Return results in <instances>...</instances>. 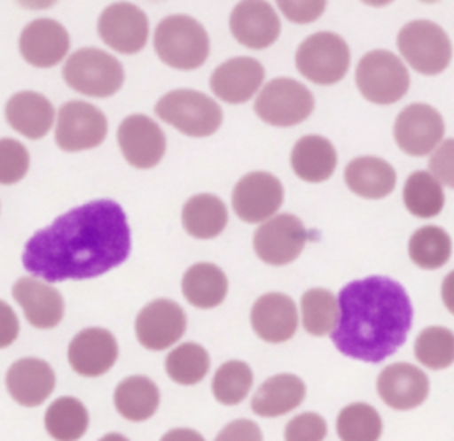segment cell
I'll use <instances>...</instances> for the list:
<instances>
[{
  "instance_id": "cell-1",
  "label": "cell",
  "mask_w": 454,
  "mask_h": 441,
  "mask_svg": "<svg viewBox=\"0 0 454 441\" xmlns=\"http://www.w3.org/2000/svg\"><path fill=\"white\" fill-rule=\"evenodd\" d=\"M131 250L124 209L110 198L78 205L37 230L21 253L23 267L48 283L89 280L122 264Z\"/></svg>"
},
{
  "instance_id": "cell-2",
  "label": "cell",
  "mask_w": 454,
  "mask_h": 441,
  "mask_svg": "<svg viewBox=\"0 0 454 441\" xmlns=\"http://www.w3.org/2000/svg\"><path fill=\"white\" fill-rule=\"evenodd\" d=\"M411 321L413 308L404 287L372 275L340 289L332 342L348 358L380 363L404 344Z\"/></svg>"
},
{
  "instance_id": "cell-3",
  "label": "cell",
  "mask_w": 454,
  "mask_h": 441,
  "mask_svg": "<svg viewBox=\"0 0 454 441\" xmlns=\"http://www.w3.org/2000/svg\"><path fill=\"white\" fill-rule=\"evenodd\" d=\"M154 50L160 60L174 69H197L209 55L206 28L188 14H170L154 30Z\"/></svg>"
},
{
  "instance_id": "cell-4",
  "label": "cell",
  "mask_w": 454,
  "mask_h": 441,
  "mask_svg": "<svg viewBox=\"0 0 454 441\" xmlns=\"http://www.w3.org/2000/svg\"><path fill=\"white\" fill-rule=\"evenodd\" d=\"M154 112L161 120L192 138H204L216 133L223 120L218 103L193 89L167 92L158 99Z\"/></svg>"
},
{
  "instance_id": "cell-5",
  "label": "cell",
  "mask_w": 454,
  "mask_h": 441,
  "mask_svg": "<svg viewBox=\"0 0 454 441\" xmlns=\"http://www.w3.org/2000/svg\"><path fill=\"white\" fill-rule=\"evenodd\" d=\"M64 81L76 92L90 97L114 96L124 83L122 64L99 48H80L62 67Z\"/></svg>"
},
{
  "instance_id": "cell-6",
  "label": "cell",
  "mask_w": 454,
  "mask_h": 441,
  "mask_svg": "<svg viewBox=\"0 0 454 441\" xmlns=\"http://www.w3.org/2000/svg\"><path fill=\"white\" fill-rule=\"evenodd\" d=\"M355 81L358 92L369 103L394 104L406 96L410 73L395 53L372 50L358 60Z\"/></svg>"
},
{
  "instance_id": "cell-7",
  "label": "cell",
  "mask_w": 454,
  "mask_h": 441,
  "mask_svg": "<svg viewBox=\"0 0 454 441\" xmlns=\"http://www.w3.org/2000/svg\"><path fill=\"white\" fill-rule=\"evenodd\" d=\"M397 48L403 58L426 76L440 74L452 58V44L447 32L429 19H413L403 25L397 34Z\"/></svg>"
},
{
  "instance_id": "cell-8",
  "label": "cell",
  "mask_w": 454,
  "mask_h": 441,
  "mask_svg": "<svg viewBox=\"0 0 454 441\" xmlns=\"http://www.w3.org/2000/svg\"><path fill=\"white\" fill-rule=\"evenodd\" d=\"M349 46L335 32H316L301 41L294 53L298 73L312 83L333 85L349 69Z\"/></svg>"
},
{
  "instance_id": "cell-9",
  "label": "cell",
  "mask_w": 454,
  "mask_h": 441,
  "mask_svg": "<svg viewBox=\"0 0 454 441\" xmlns=\"http://www.w3.org/2000/svg\"><path fill=\"white\" fill-rule=\"evenodd\" d=\"M254 110L266 124L280 128L296 126L312 113L314 96L294 78L278 76L262 87L255 99Z\"/></svg>"
},
{
  "instance_id": "cell-10",
  "label": "cell",
  "mask_w": 454,
  "mask_h": 441,
  "mask_svg": "<svg viewBox=\"0 0 454 441\" xmlns=\"http://www.w3.org/2000/svg\"><path fill=\"white\" fill-rule=\"evenodd\" d=\"M108 122L105 113L85 101H67L59 108L55 142L66 152L94 149L106 138Z\"/></svg>"
},
{
  "instance_id": "cell-11",
  "label": "cell",
  "mask_w": 454,
  "mask_h": 441,
  "mask_svg": "<svg viewBox=\"0 0 454 441\" xmlns=\"http://www.w3.org/2000/svg\"><path fill=\"white\" fill-rule=\"evenodd\" d=\"M445 133L442 113L427 103L404 106L394 122V140L397 147L415 158L433 154Z\"/></svg>"
},
{
  "instance_id": "cell-12",
  "label": "cell",
  "mask_w": 454,
  "mask_h": 441,
  "mask_svg": "<svg viewBox=\"0 0 454 441\" xmlns=\"http://www.w3.org/2000/svg\"><path fill=\"white\" fill-rule=\"evenodd\" d=\"M307 243V230L294 214H275L261 223L254 234L255 255L270 266H286L296 260Z\"/></svg>"
},
{
  "instance_id": "cell-13",
  "label": "cell",
  "mask_w": 454,
  "mask_h": 441,
  "mask_svg": "<svg viewBox=\"0 0 454 441\" xmlns=\"http://www.w3.org/2000/svg\"><path fill=\"white\" fill-rule=\"evenodd\" d=\"M284 202V186L270 172H250L232 190V209L247 223H264Z\"/></svg>"
},
{
  "instance_id": "cell-14",
  "label": "cell",
  "mask_w": 454,
  "mask_h": 441,
  "mask_svg": "<svg viewBox=\"0 0 454 441\" xmlns=\"http://www.w3.org/2000/svg\"><path fill=\"white\" fill-rule=\"evenodd\" d=\"M98 34L112 50L133 55L147 43L149 21L140 7L129 2H117L99 14Z\"/></svg>"
},
{
  "instance_id": "cell-15",
  "label": "cell",
  "mask_w": 454,
  "mask_h": 441,
  "mask_svg": "<svg viewBox=\"0 0 454 441\" xmlns=\"http://www.w3.org/2000/svg\"><path fill=\"white\" fill-rule=\"evenodd\" d=\"M186 329V313L172 299L149 301L135 319V335L142 347L163 351L174 345Z\"/></svg>"
},
{
  "instance_id": "cell-16",
  "label": "cell",
  "mask_w": 454,
  "mask_h": 441,
  "mask_svg": "<svg viewBox=\"0 0 454 441\" xmlns=\"http://www.w3.org/2000/svg\"><path fill=\"white\" fill-rule=\"evenodd\" d=\"M117 143L124 159L135 168H153L165 154V133L142 113L128 115L117 128Z\"/></svg>"
},
{
  "instance_id": "cell-17",
  "label": "cell",
  "mask_w": 454,
  "mask_h": 441,
  "mask_svg": "<svg viewBox=\"0 0 454 441\" xmlns=\"http://www.w3.org/2000/svg\"><path fill=\"white\" fill-rule=\"evenodd\" d=\"M376 391L383 404L395 411H410L422 406L429 395V377L411 363L387 365L376 379Z\"/></svg>"
},
{
  "instance_id": "cell-18",
  "label": "cell",
  "mask_w": 454,
  "mask_h": 441,
  "mask_svg": "<svg viewBox=\"0 0 454 441\" xmlns=\"http://www.w3.org/2000/svg\"><path fill=\"white\" fill-rule=\"evenodd\" d=\"M119 345L112 331L105 328H85L78 331L67 347L71 368L83 377H99L117 361Z\"/></svg>"
},
{
  "instance_id": "cell-19",
  "label": "cell",
  "mask_w": 454,
  "mask_h": 441,
  "mask_svg": "<svg viewBox=\"0 0 454 441\" xmlns=\"http://www.w3.org/2000/svg\"><path fill=\"white\" fill-rule=\"evenodd\" d=\"M229 28L239 44L252 50H262L278 39L280 19L268 2H239L231 12Z\"/></svg>"
},
{
  "instance_id": "cell-20",
  "label": "cell",
  "mask_w": 454,
  "mask_h": 441,
  "mask_svg": "<svg viewBox=\"0 0 454 441\" xmlns=\"http://www.w3.org/2000/svg\"><path fill=\"white\" fill-rule=\"evenodd\" d=\"M250 324L261 340L282 344L291 340L298 329V308L287 294L268 292L252 305Z\"/></svg>"
},
{
  "instance_id": "cell-21",
  "label": "cell",
  "mask_w": 454,
  "mask_h": 441,
  "mask_svg": "<svg viewBox=\"0 0 454 441\" xmlns=\"http://www.w3.org/2000/svg\"><path fill=\"white\" fill-rule=\"evenodd\" d=\"M18 46L23 60L30 66L53 67L69 50V34L59 21L39 18L21 30Z\"/></svg>"
},
{
  "instance_id": "cell-22",
  "label": "cell",
  "mask_w": 454,
  "mask_h": 441,
  "mask_svg": "<svg viewBox=\"0 0 454 441\" xmlns=\"http://www.w3.org/2000/svg\"><path fill=\"white\" fill-rule=\"evenodd\" d=\"M264 81V67L252 57H234L220 64L211 78L209 87L216 97L231 104L247 103L255 96Z\"/></svg>"
},
{
  "instance_id": "cell-23",
  "label": "cell",
  "mask_w": 454,
  "mask_h": 441,
  "mask_svg": "<svg viewBox=\"0 0 454 441\" xmlns=\"http://www.w3.org/2000/svg\"><path fill=\"white\" fill-rule=\"evenodd\" d=\"M5 388L14 402L23 407H37L55 390V372L41 358L16 360L5 374Z\"/></svg>"
},
{
  "instance_id": "cell-24",
  "label": "cell",
  "mask_w": 454,
  "mask_h": 441,
  "mask_svg": "<svg viewBox=\"0 0 454 441\" xmlns=\"http://www.w3.org/2000/svg\"><path fill=\"white\" fill-rule=\"evenodd\" d=\"M12 296L21 306L25 319L37 329H51L64 317V299L48 282L37 278H20L12 285Z\"/></svg>"
},
{
  "instance_id": "cell-25",
  "label": "cell",
  "mask_w": 454,
  "mask_h": 441,
  "mask_svg": "<svg viewBox=\"0 0 454 441\" xmlns=\"http://www.w3.org/2000/svg\"><path fill=\"white\" fill-rule=\"evenodd\" d=\"M307 386L296 374H275L254 393L250 407L257 416L277 418L294 411L305 398Z\"/></svg>"
},
{
  "instance_id": "cell-26",
  "label": "cell",
  "mask_w": 454,
  "mask_h": 441,
  "mask_svg": "<svg viewBox=\"0 0 454 441\" xmlns=\"http://www.w3.org/2000/svg\"><path fill=\"white\" fill-rule=\"evenodd\" d=\"M53 117L51 101L34 90L16 92L5 104V119L11 128L30 140L43 138L53 126Z\"/></svg>"
},
{
  "instance_id": "cell-27",
  "label": "cell",
  "mask_w": 454,
  "mask_h": 441,
  "mask_svg": "<svg viewBox=\"0 0 454 441\" xmlns=\"http://www.w3.org/2000/svg\"><path fill=\"white\" fill-rule=\"evenodd\" d=\"M344 181L355 195L378 200L394 191L397 175L394 166L383 158L358 156L346 165Z\"/></svg>"
},
{
  "instance_id": "cell-28",
  "label": "cell",
  "mask_w": 454,
  "mask_h": 441,
  "mask_svg": "<svg viewBox=\"0 0 454 441\" xmlns=\"http://www.w3.org/2000/svg\"><path fill=\"white\" fill-rule=\"evenodd\" d=\"M337 166L333 143L321 135H305L296 140L291 151V168L305 182H323L332 177Z\"/></svg>"
},
{
  "instance_id": "cell-29",
  "label": "cell",
  "mask_w": 454,
  "mask_h": 441,
  "mask_svg": "<svg viewBox=\"0 0 454 441\" xmlns=\"http://www.w3.org/2000/svg\"><path fill=\"white\" fill-rule=\"evenodd\" d=\"M227 276L211 262H197L186 269L181 282L184 299L195 308H215L227 296Z\"/></svg>"
},
{
  "instance_id": "cell-30",
  "label": "cell",
  "mask_w": 454,
  "mask_h": 441,
  "mask_svg": "<svg viewBox=\"0 0 454 441\" xmlns=\"http://www.w3.org/2000/svg\"><path fill=\"white\" fill-rule=\"evenodd\" d=\"M114 406L128 422L149 420L160 406V390L147 375H129L114 390Z\"/></svg>"
},
{
  "instance_id": "cell-31",
  "label": "cell",
  "mask_w": 454,
  "mask_h": 441,
  "mask_svg": "<svg viewBox=\"0 0 454 441\" xmlns=\"http://www.w3.org/2000/svg\"><path fill=\"white\" fill-rule=\"evenodd\" d=\"M227 207L222 198L211 193H199L186 200L181 211L184 230L197 239L216 237L227 225Z\"/></svg>"
},
{
  "instance_id": "cell-32",
  "label": "cell",
  "mask_w": 454,
  "mask_h": 441,
  "mask_svg": "<svg viewBox=\"0 0 454 441\" xmlns=\"http://www.w3.org/2000/svg\"><path fill=\"white\" fill-rule=\"evenodd\" d=\"M44 429L55 441H78L89 429V411L76 397H59L44 411Z\"/></svg>"
},
{
  "instance_id": "cell-33",
  "label": "cell",
  "mask_w": 454,
  "mask_h": 441,
  "mask_svg": "<svg viewBox=\"0 0 454 441\" xmlns=\"http://www.w3.org/2000/svg\"><path fill=\"white\" fill-rule=\"evenodd\" d=\"M403 202L410 214L417 218H434L442 213L445 193L440 181L426 170L408 175L403 188Z\"/></svg>"
},
{
  "instance_id": "cell-34",
  "label": "cell",
  "mask_w": 454,
  "mask_h": 441,
  "mask_svg": "<svg viewBox=\"0 0 454 441\" xmlns=\"http://www.w3.org/2000/svg\"><path fill=\"white\" fill-rule=\"evenodd\" d=\"M301 326L312 337L332 335L339 322V298L323 287L309 289L300 299Z\"/></svg>"
},
{
  "instance_id": "cell-35",
  "label": "cell",
  "mask_w": 454,
  "mask_h": 441,
  "mask_svg": "<svg viewBox=\"0 0 454 441\" xmlns=\"http://www.w3.org/2000/svg\"><path fill=\"white\" fill-rule=\"evenodd\" d=\"M335 432L340 441H380L383 420L378 409L367 402L344 406L335 418Z\"/></svg>"
},
{
  "instance_id": "cell-36",
  "label": "cell",
  "mask_w": 454,
  "mask_h": 441,
  "mask_svg": "<svg viewBox=\"0 0 454 441\" xmlns=\"http://www.w3.org/2000/svg\"><path fill=\"white\" fill-rule=\"evenodd\" d=\"M452 253V241L447 230L436 225L417 228L408 241V255L420 269H438L447 264Z\"/></svg>"
},
{
  "instance_id": "cell-37",
  "label": "cell",
  "mask_w": 454,
  "mask_h": 441,
  "mask_svg": "<svg viewBox=\"0 0 454 441\" xmlns=\"http://www.w3.org/2000/svg\"><path fill=\"white\" fill-rule=\"evenodd\" d=\"M165 372L174 383L181 386L197 384L209 372V354L200 344H179L167 354Z\"/></svg>"
},
{
  "instance_id": "cell-38",
  "label": "cell",
  "mask_w": 454,
  "mask_h": 441,
  "mask_svg": "<svg viewBox=\"0 0 454 441\" xmlns=\"http://www.w3.org/2000/svg\"><path fill=\"white\" fill-rule=\"evenodd\" d=\"M252 383L254 372L250 365L241 360H229L216 368L211 381V391L216 402L236 406L247 398Z\"/></svg>"
},
{
  "instance_id": "cell-39",
  "label": "cell",
  "mask_w": 454,
  "mask_h": 441,
  "mask_svg": "<svg viewBox=\"0 0 454 441\" xmlns=\"http://www.w3.org/2000/svg\"><path fill=\"white\" fill-rule=\"evenodd\" d=\"M415 358L431 370H443L454 363V331L445 326L424 328L413 344Z\"/></svg>"
},
{
  "instance_id": "cell-40",
  "label": "cell",
  "mask_w": 454,
  "mask_h": 441,
  "mask_svg": "<svg viewBox=\"0 0 454 441\" xmlns=\"http://www.w3.org/2000/svg\"><path fill=\"white\" fill-rule=\"evenodd\" d=\"M30 166L27 147L14 138H0V184H14Z\"/></svg>"
},
{
  "instance_id": "cell-41",
  "label": "cell",
  "mask_w": 454,
  "mask_h": 441,
  "mask_svg": "<svg viewBox=\"0 0 454 441\" xmlns=\"http://www.w3.org/2000/svg\"><path fill=\"white\" fill-rule=\"evenodd\" d=\"M326 434V420L314 411L293 416L284 427V441H323Z\"/></svg>"
},
{
  "instance_id": "cell-42",
  "label": "cell",
  "mask_w": 454,
  "mask_h": 441,
  "mask_svg": "<svg viewBox=\"0 0 454 441\" xmlns=\"http://www.w3.org/2000/svg\"><path fill=\"white\" fill-rule=\"evenodd\" d=\"M429 170L440 181L454 190V138L442 142L429 158Z\"/></svg>"
},
{
  "instance_id": "cell-43",
  "label": "cell",
  "mask_w": 454,
  "mask_h": 441,
  "mask_svg": "<svg viewBox=\"0 0 454 441\" xmlns=\"http://www.w3.org/2000/svg\"><path fill=\"white\" fill-rule=\"evenodd\" d=\"M277 5L282 11V14L293 23H310L317 19L326 9V2L323 0H309V2L280 0Z\"/></svg>"
},
{
  "instance_id": "cell-44",
  "label": "cell",
  "mask_w": 454,
  "mask_h": 441,
  "mask_svg": "<svg viewBox=\"0 0 454 441\" xmlns=\"http://www.w3.org/2000/svg\"><path fill=\"white\" fill-rule=\"evenodd\" d=\"M215 441H262V430L255 422L248 418H238L229 422L216 434Z\"/></svg>"
},
{
  "instance_id": "cell-45",
  "label": "cell",
  "mask_w": 454,
  "mask_h": 441,
  "mask_svg": "<svg viewBox=\"0 0 454 441\" xmlns=\"http://www.w3.org/2000/svg\"><path fill=\"white\" fill-rule=\"evenodd\" d=\"M20 335V322L14 310L0 299V349L9 347Z\"/></svg>"
},
{
  "instance_id": "cell-46",
  "label": "cell",
  "mask_w": 454,
  "mask_h": 441,
  "mask_svg": "<svg viewBox=\"0 0 454 441\" xmlns=\"http://www.w3.org/2000/svg\"><path fill=\"white\" fill-rule=\"evenodd\" d=\"M160 441H206L204 436L195 430V429H188V427H176L167 430Z\"/></svg>"
},
{
  "instance_id": "cell-47",
  "label": "cell",
  "mask_w": 454,
  "mask_h": 441,
  "mask_svg": "<svg viewBox=\"0 0 454 441\" xmlns=\"http://www.w3.org/2000/svg\"><path fill=\"white\" fill-rule=\"evenodd\" d=\"M442 301L445 308L454 315V271H450L442 282Z\"/></svg>"
},
{
  "instance_id": "cell-48",
  "label": "cell",
  "mask_w": 454,
  "mask_h": 441,
  "mask_svg": "<svg viewBox=\"0 0 454 441\" xmlns=\"http://www.w3.org/2000/svg\"><path fill=\"white\" fill-rule=\"evenodd\" d=\"M98 441H129V439L119 432H108V434L101 436Z\"/></svg>"
}]
</instances>
